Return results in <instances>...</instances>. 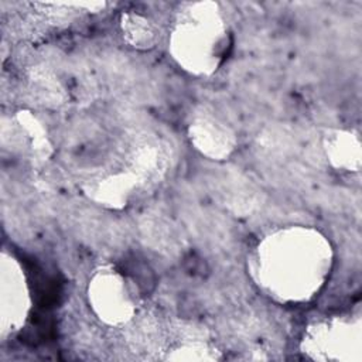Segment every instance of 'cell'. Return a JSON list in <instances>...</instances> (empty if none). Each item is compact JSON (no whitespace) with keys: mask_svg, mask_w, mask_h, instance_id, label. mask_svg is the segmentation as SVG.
Instances as JSON below:
<instances>
[{"mask_svg":"<svg viewBox=\"0 0 362 362\" xmlns=\"http://www.w3.org/2000/svg\"><path fill=\"white\" fill-rule=\"evenodd\" d=\"M332 266L329 242L318 230L291 226L266 236L256 249L253 273L279 301H307L322 287Z\"/></svg>","mask_w":362,"mask_h":362,"instance_id":"cell-1","label":"cell"},{"mask_svg":"<svg viewBox=\"0 0 362 362\" xmlns=\"http://www.w3.org/2000/svg\"><path fill=\"white\" fill-rule=\"evenodd\" d=\"M232 34L216 3H189L180 10L170 37L173 58L194 75H211L225 61Z\"/></svg>","mask_w":362,"mask_h":362,"instance_id":"cell-2","label":"cell"},{"mask_svg":"<svg viewBox=\"0 0 362 362\" xmlns=\"http://www.w3.org/2000/svg\"><path fill=\"white\" fill-rule=\"evenodd\" d=\"M86 293L96 317L109 325L126 324L137 311V287L115 266L95 270Z\"/></svg>","mask_w":362,"mask_h":362,"instance_id":"cell-3","label":"cell"},{"mask_svg":"<svg viewBox=\"0 0 362 362\" xmlns=\"http://www.w3.org/2000/svg\"><path fill=\"white\" fill-rule=\"evenodd\" d=\"M307 351L325 354L324 358H332V354H337V359H341L339 352L361 349V335L359 327H354L349 322L339 320L327 321L322 324H315L310 328L305 337Z\"/></svg>","mask_w":362,"mask_h":362,"instance_id":"cell-4","label":"cell"},{"mask_svg":"<svg viewBox=\"0 0 362 362\" xmlns=\"http://www.w3.org/2000/svg\"><path fill=\"white\" fill-rule=\"evenodd\" d=\"M188 133L195 148L214 160H223L235 148L233 133L218 119L197 117Z\"/></svg>","mask_w":362,"mask_h":362,"instance_id":"cell-5","label":"cell"},{"mask_svg":"<svg viewBox=\"0 0 362 362\" xmlns=\"http://www.w3.org/2000/svg\"><path fill=\"white\" fill-rule=\"evenodd\" d=\"M324 148L329 163L345 171H359L361 141L359 137L345 130H335L325 136Z\"/></svg>","mask_w":362,"mask_h":362,"instance_id":"cell-6","label":"cell"},{"mask_svg":"<svg viewBox=\"0 0 362 362\" xmlns=\"http://www.w3.org/2000/svg\"><path fill=\"white\" fill-rule=\"evenodd\" d=\"M122 31L124 38L136 48L148 49L154 45L157 34L150 20L140 14L126 13L122 16Z\"/></svg>","mask_w":362,"mask_h":362,"instance_id":"cell-7","label":"cell"}]
</instances>
